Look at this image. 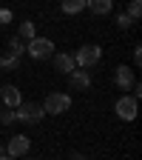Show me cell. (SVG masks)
Masks as SVG:
<instances>
[{
  "instance_id": "30bf717a",
  "label": "cell",
  "mask_w": 142,
  "mask_h": 160,
  "mask_svg": "<svg viewBox=\"0 0 142 160\" xmlns=\"http://www.w3.org/2000/svg\"><path fill=\"white\" fill-rule=\"evenodd\" d=\"M54 69L60 72V74H71L77 66H74V57L71 54H66V52H60V54H54Z\"/></svg>"
},
{
  "instance_id": "8fae6325",
  "label": "cell",
  "mask_w": 142,
  "mask_h": 160,
  "mask_svg": "<svg viewBox=\"0 0 142 160\" xmlns=\"http://www.w3.org/2000/svg\"><path fill=\"white\" fill-rule=\"evenodd\" d=\"M85 9L94 14H108L114 9V0H85Z\"/></svg>"
},
{
  "instance_id": "7402d4cb",
  "label": "cell",
  "mask_w": 142,
  "mask_h": 160,
  "mask_svg": "<svg viewBox=\"0 0 142 160\" xmlns=\"http://www.w3.org/2000/svg\"><path fill=\"white\" fill-rule=\"evenodd\" d=\"M0 160H17V157H9V154H0Z\"/></svg>"
},
{
  "instance_id": "ffe728a7",
  "label": "cell",
  "mask_w": 142,
  "mask_h": 160,
  "mask_svg": "<svg viewBox=\"0 0 142 160\" xmlns=\"http://www.w3.org/2000/svg\"><path fill=\"white\" fill-rule=\"evenodd\" d=\"M9 17H11L9 12H0V23H6V20H9Z\"/></svg>"
},
{
  "instance_id": "7c38bea8",
  "label": "cell",
  "mask_w": 142,
  "mask_h": 160,
  "mask_svg": "<svg viewBox=\"0 0 142 160\" xmlns=\"http://www.w3.org/2000/svg\"><path fill=\"white\" fill-rule=\"evenodd\" d=\"M60 9H63V14H80L85 9V0H63Z\"/></svg>"
},
{
  "instance_id": "e0dca14e",
  "label": "cell",
  "mask_w": 142,
  "mask_h": 160,
  "mask_svg": "<svg viewBox=\"0 0 142 160\" xmlns=\"http://www.w3.org/2000/svg\"><path fill=\"white\" fill-rule=\"evenodd\" d=\"M117 26H119V29H131V26H134V20L122 12V14H117Z\"/></svg>"
},
{
  "instance_id": "d6986e66",
  "label": "cell",
  "mask_w": 142,
  "mask_h": 160,
  "mask_svg": "<svg viewBox=\"0 0 142 160\" xmlns=\"http://www.w3.org/2000/svg\"><path fill=\"white\" fill-rule=\"evenodd\" d=\"M134 63H136V66L142 63V49H139V46H134Z\"/></svg>"
},
{
  "instance_id": "4fadbf2b",
  "label": "cell",
  "mask_w": 142,
  "mask_h": 160,
  "mask_svg": "<svg viewBox=\"0 0 142 160\" xmlns=\"http://www.w3.org/2000/svg\"><path fill=\"white\" fill-rule=\"evenodd\" d=\"M6 46H9V57H17V60H20V54L26 52V43H23L20 37H11Z\"/></svg>"
},
{
  "instance_id": "2e32d148",
  "label": "cell",
  "mask_w": 142,
  "mask_h": 160,
  "mask_svg": "<svg viewBox=\"0 0 142 160\" xmlns=\"http://www.w3.org/2000/svg\"><path fill=\"white\" fill-rule=\"evenodd\" d=\"M14 109H3V112H0V126H9V123H14Z\"/></svg>"
},
{
  "instance_id": "ba28073f",
  "label": "cell",
  "mask_w": 142,
  "mask_h": 160,
  "mask_svg": "<svg viewBox=\"0 0 142 160\" xmlns=\"http://www.w3.org/2000/svg\"><path fill=\"white\" fill-rule=\"evenodd\" d=\"M68 86H71L74 92H83V89H88V86H91V74H88L85 69H74V72L68 74Z\"/></svg>"
},
{
  "instance_id": "8992f818",
  "label": "cell",
  "mask_w": 142,
  "mask_h": 160,
  "mask_svg": "<svg viewBox=\"0 0 142 160\" xmlns=\"http://www.w3.org/2000/svg\"><path fill=\"white\" fill-rule=\"evenodd\" d=\"M29 149H31V140L26 134H11L9 143H6V154L9 157H23V154H29Z\"/></svg>"
},
{
  "instance_id": "6da1fadb",
  "label": "cell",
  "mask_w": 142,
  "mask_h": 160,
  "mask_svg": "<svg viewBox=\"0 0 142 160\" xmlns=\"http://www.w3.org/2000/svg\"><path fill=\"white\" fill-rule=\"evenodd\" d=\"M71 57H74V66H80V69H91V66H97L99 60H103V49L94 46V43H85V46H80Z\"/></svg>"
},
{
  "instance_id": "3957f363",
  "label": "cell",
  "mask_w": 142,
  "mask_h": 160,
  "mask_svg": "<svg viewBox=\"0 0 142 160\" xmlns=\"http://www.w3.org/2000/svg\"><path fill=\"white\" fill-rule=\"evenodd\" d=\"M26 52L31 60H48V57H54V43L48 37H31L26 43Z\"/></svg>"
},
{
  "instance_id": "277c9868",
  "label": "cell",
  "mask_w": 142,
  "mask_h": 160,
  "mask_svg": "<svg viewBox=\"0 0 142 160\" xmlns=\"http://www.w3.org/2000/svg\"><path fill=\"white\" fill-rule=\"evenodd\" d=\"M40 106H43V112H46V114H63V112H68V109H71V97H68L66 92H51V94H48Z\"/></svg>"
},
{
  "instance_id": "44dd1931",
  "label": "cell",
  "mask_w": 142,
  "mask_h": 160,
  "mask_svg": "<svg viewBox=\"0 0 142 160\" xmlns=\"http://www.w3.org/2000/svg\"><path fill=\"white\" fill-rule=\"evenodd\" d=\"M71 160H88V157H83V154H74V157H71Z\"/></svg>"
},
{
  "instance_id": "9a60e30c",
  "label": "cell",
  "mask_w": 142,
  "mask_h": 160,
  "mask_svg": "<svg viewBox=\"0 0 142 160\" xmlns=\"http://www.w3.org/2000/svg\"><path fill=\"white\" fill-rule=\"evenodd\" d=\"M131 20H134V23H136V20H139V14H142V0H131V3H128V12H125Z\"/></svg>"
},
{
  "instance_id": "7a4b0ae2",
  "label": "cell",
  "mask_w": 142,
  "mask_h": 160,
  "mask_svg": "<svg viewBox=\"0 0 142 160\" xmlns=\"http://www.w3.org/2000/svg\"><path fill=\"white\" fill-rule=\"evenodd\" d=\"M14 117L20 120V123H26V126H34V123H40V120L46 117V112H43V106L40 103H20L17 109H14Z\"/></svg>"
},
{
  "instance_id": "ac0fdd59",
  "label": "cell",
  "mask_w": 142,
  "mask_h": 160,
  "mask_svg": "<svg viewBox=\"0 0 142 160\" xmlns=\"http://www.w3.org/2000/svg\"><path fill=\"white\" fill-rule=\"evenodd\" d=\"M17 63H20L17 57H9V54H6V57H0V66L9 69V72H11V69H17Z\"/></svg>"
},
{
  "instance_id": "9c48e42d",
  "label": "cell",
  "mask_w": 142,
  "mask_h": 160,
  "mask_svg": "<svg viewBox=\"0 0 142 160\" xmlns=\"http://www.w3.org/2000/svg\"><path fill=\"white\" fill-rule=\"evenodd\" d=\"M0 97H3L6 109H17L20 103H23V94H20L17 86H3V89H0Z\"/></svg>"
},
{
  "instance_id": "603a6c76",
  "label": "cell",
  "mask_w": 142,
  "mask_h": 160,
  "mask_svg": "<svg viewBox=\"0 0 142 160\" xmlns=\"http://www.w3.org/2000/svg\"><path fill=\"white\" fill-rule=\"evenodd\" d=\"M31 160H37V157H31Z\"/></svg>"
},
{
  "instance_id": "5bb4252c",
  "label": "cell",
  "mask_w": 142,
  "mask_h": 160,
  "mask_svg": "<svg viewBox=\"0 0 142 160\" xmlns=\"http://www.w3.org/2000/svg\"><path fill=\"white\" fill-rule=\"evenodd\" d=\"M17 37H20V40H26V43H29L31 37H37V29H34L31 20H23V23H20V34H17Z\"/></svg>"
},
{
  "instance_id": "52a82bcc",
  "label": "cell",
  "mask_w": 142,
  "mask_h": 160,
  "mask_svg": "<svg viewBox=\"0 0 142 160\" xmlns=\"http://www.w3.org/2000/svg\"><path fill=\"white\" fill-rule=\"evenodd\" d=\"M114 83H117L119 89H131V86L136 83L134 69H128V66H117V72H114Z\"/></svg>"
},
{
  "instance_id": "5b68a950",
  "label": "cell",
  "mask_w": 142,
  "mask_h": 160,
  "mask_svg": "<svg viewBox=\"0 0 142 160\" xmlns=\"http://www.w3.org/2000/svg\"><path fill=\"white\" fill-rule=\"evenodd\" d=\"M114 112H117V117H119V120H125V123L136 120V97H131V94H122V97L117 100Z\"/></svg>"
}]
</instances>
